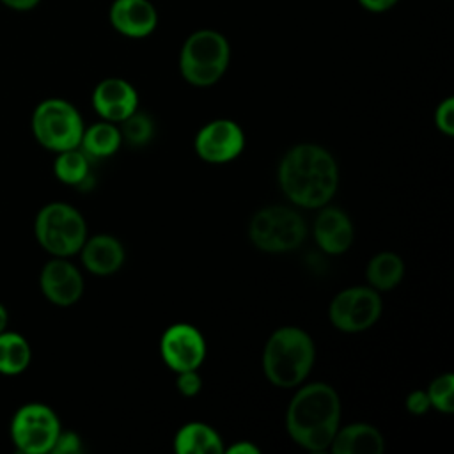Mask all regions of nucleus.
<instances>
[{"instance_id":"nucleus-1","label":"nucleus","mask_w":454,"mask_h":454,"mask_svg":"<svg viewBox=\"0 0 454 454\" xmlns=\"http://www.w3.org/2000/svg\"><path fill=\"white\" fill-rule=\"evenodd\" d=\"M339 170L333 156L316 145H294L280 161L278 184L284 195L301 207H321L335 193Z\"/></svg>"},{"instance_id":"nucleus-2","label":"nucleus","mask_w":454,"mask_h":454,"mask_svg":"<svg viewBox=\"0 0 454 454\" xmlns=\"http://www.w3.org/2000/svg\"><path fill=\"white\" fill-rule=\"evenodd\" d=\"M340 420V401L326 383L301 387L287 408V431L291 438L309 450L330 447Z\"/></svg>"},{"instance_id":"nucleus-3","label":"nucleus","mask_w":454,"mask_h":454,"mask_svg":"<svg viewBox=\"0 0 454 454\" xmlns=\"http://www.w3.org/2000/svg\"><path fill=\"white\" fill-rule=\"evenodd\" d=\"M314 358L316 348L310 335L298 326H282L264 346L262 369L270 383L291 388L309 376Z\"/></svg>"},{"instance_id":"nucleus-4","label":"nucleus","mask_w":454,"mask_h":454,"mask_svg":"<svg viewBox=\"0 0 454 454\" xmlns=\"http://www.w3.org/2000/svg\"><path fill=\"white\" fill-rule=\"evenodd\" d=\"M231 44L213 28L192 32L179 51L181 76L195 87L215 85L229 67Z\"/></svg>"},{"instance_id":"nucleus-5","label":"nucleus","mask_w":454,"mask_h":454,"mask_svg":"<svg viewBox=\"0 0 454 454\" xmlns=\"http://www.w3.org/2000/svg\"><path fill=\"white\" fill-rule=\"evenodd\" d=\"M34 232L39 245L55 257L80 252L87 239V223L82 213L66 202H50L39 209Z\"/></svg>"},{"instance_id":"nucleus-6","label":"nucleus","mask_w":454,"mask_h":454,"mask_svg":"<svg viewBox=\"0 0 454 454\" xmlns=\"http://www.w3.org/2000/svg\"><path fill=\"white\" fill-rule=\"evenodd\" d=\"M83 129L80 112L74 105L60 98L41 101L32 114V133L35 140L55 153L80 147Z\"/></svg>"},{"instance_id":"nucleus-7","label":"nucleus","mask_w":454,"mask_h":454,"mask_svg":"<svg viewBox=\"0 0 454 454\" xmlns=\"http://www.w3.org/2000/svg\"><path fill=\"white\" fill-rule=\"evenodd\" d=\"M307 227L303 218L284 206H268L257 211L248 225L250 241L264 252H289L301 245Z\"/></svg>"},{"instance_id":"nucleus-8","label":"nucleus","mask_w":454,"mask_h":454,"mask_svg":"<svg viewBox=\"0 0 454 454\" xmlns=\"http://www.w3.org/2000/svg\"><path fill=\"white\" fill-rule=\"evenodd\" d=\"M57 413L43 403H27L11 420V440L23 454H46L60 433Z\"/></svg>"},{"instance_id":"nucleus-9","label":"nucleus","mask_w":454,"mask_h":454,"mask_svg":"<svg viewBox=\"0 0 454 454\" xmlns=\"http://www.w3.org/2000/svg\"><path fill=\"white\" fill-rule=\"evenodd\" d=\"M381 314V298L372 287H349L330 303V321L342 332L371 328Z\"/></svg>"},{"instance_id":"nucleus-10","label":"nucleus","mask_w":454,"mask_h":454,"mask_svg":"<svg viewBox=\"0 0 454 454\" xmlns=\"http://www.w3.org/2000/svg\"><path fill=\"white\" fill-rule=\"evenodd\" d=\"M160 351L170 369L183 372L199 369L206 356V342L195 326L188 323H176L163 332Z\"/></svg>"},{"instance_id":"nucleus-11","label":"nucleus","mask_w":454,"mask_h":454,"mask_svg":"<svg viewBox=\"0 0 454 454\" xmlns=\"http://www.w3.org/2000/svg\"><path fill=\"white\" fill-rule=\"evenodd\" d=\"M245 147L243 129L229 119L207 122L195 137V151L200 160L209 163H225L239 156Z\"/></svg>"},{"instance_id":"nucleus-12","label":"nucleus","mask_w":454,"mask_h":454,"mask_svg":"<svg viewBox=\"0 0 454 454\" xmlns=\"http://www.w3.org/2000/svg\"><path fill=\"white\" fill-rule=\"evenodd\" d=\"M39 284L46 300L60 307L76 303L83 293L82 273L66 257L48 261L41 270Z\"/></svg>"},{"instance_id":"nucleus-13","label":"nucleus","mask_w":454,"mask_h":454,"mask_svg":"<svg viewBox=\"0 0 454 454\" xmlns=\"http://www.w3.org/2000/svg\"><path fill=\"white\" fill-rule=\"evenodd\" d=\"M108 20L115 32L129 39H144L158 27V11L151 0H114Z\"/></svg>"},{"instance_id":"nucleus-14","label":"nucleus","mask_w":454,"mask_h":454,"mask_svg":"<svg viewBox=\"0 0 454 454\" xmlns=\"http://www.w3.org/2000/svg\"><path fill=\"white\" fill-rule=\"evenodd\" d=\"M94 110L110 122H122L138 106V94L135 87L122 78H105L92 92Z\"/></svg>"},{"instance_id":"nucleus-15","label":"nucleus","mask_w":454,"mask_h":454,"mask_svg":"<svg viewBox=\"0 0 454 454\" xmlns=\"http://www.w3.org/2000/svg\"><path fill=\"white\" fill-rule=\"evenodd\" d=\"M353 223L349 216L337 207H325L314 222V238L326 254H342L353 243Z\"/></svg>"},{"instance_id":"nucleus-16","label":"nucleus","mask_w":454,"mask_h":454,"mask_svg":"<svg viewBox=\"0 0 454 454\" xmlns=\"http://www.w3.org/2000/svg\"><path fill=\"white\" fill-rule=\"evenodd\" d=\"M83 266L94 275H112L124 262V248L121 241L108 234H98L80 248Z\"/></svg>"},{"instance_id":"nucleus-17","label":"nucleus","mask_w":454,"mask_h":454,"mask_svg":"<svg viewBox=\"0 0 454 454\" xmlns=\"http://www.w3.org/2000/svg\"><path fill=\"white\" fill-rule=\"evenodd\" d=\"M330 447L335 454H380L385 442L374 426L358 422L337 429Z\"/></svg>"},{"instance_id":"nucleus-18","label":"nucleus","mask_w":454,"mask_h":454,"mask_svg":"<svg viewBox=\"0 0 454 454\" xmlns=\"http://www.w3.org/2000/svg\"><path fill=\"white\" fill-rule=\"evenodd\" d=\"M174 449L179 454H220L223 452V443L207 424L188 422L177 431Z\"/></svg>"},{"instance_id":"nucleus-19","label":"nucleus","mask_w":454,"mask_h":454,"mask_svg":"<svg viewBox=\"0 0 454 454\" xmlns=\"http://www.w3.org/2000/svg\"><path fill=\"white\" fill-rule=\"evenodd\" d=\"M30 358L32 351L23 335L9 330L0 333V374H21L28 367Z\"/></svg>"},{"instance_id":"nucleus-20","label":"nucleus","mask_w":454,"mask_h":454,"mask_svg":"<svg viewBox=\"0 0 454 454\" xmlns=\"http://www.w3.org/2000/svg\"><path fill=\"white\" fill-rule=\"evenodd\" d=\"M121 142H122L121 129L108 121V122H96L87 129H83L80 147L87 156L106 158L117 153V149L121 147Z\"/></svg>"},{"instance_id":"nucleus-21","label":"nucleus","mask_w":454,"mask_h":454,"mask_svg":"<svg viewBox=\"0 0 454 454\" xmlns=\"http://www.w3.org/2000/svg\"><path fill=\"white\" fill-rule=\"evenodd\" d=\"M403 273H404V264L397 254L380 252L369 261L365 277L374 289L388 291L401 282Z\"/></svg>"},{"instance_id":"nucleus-22","label":"nucleus","mask_w":454,"mask_h":454,"mask_svg":"<svg viewBox=\"0 0 454 454\" xmlns=\"http://www.w3.org/2000/svg\"><path fill=\"white\" fill-rule=\"evenodd\" d=\"M53 172L66 184H80L89 176V156L80 147L60 151L55 158Z\"/></svg>"},{"instance_id":"nucleus-23","label":"nucleus","mask_w":454,"mask_h":454,"mask_svg":"<svg viewBox=\"0 0 454 454\" xmlns=\"http://www.w3.org/2000/svg\"><path fill=\"white\" fill-rule=\"evenodd\" d=\"M153 133H154V124L147 114L133 112L128 119L122 121L121 137L129 145L138 147V145L147 144L153 138Z\"/></svg>"},{"instance_id":"nucleus-24","label":"nucleus","mask_w":454,"mask_h":454,"mask_svg":"<svg viewBox=\"0 0 454 454\" xmlns=\"http://www.w3.org/2000/svg\"><path fill=\"white\" fill-rule=\"evenodd\" d=\"M427 397L433 408L443 413H452L454 410V376L450 372L438 376L431 381L427 388Z\"/></svg>"},{"instance_id":"nucleus-25","label":"nucleus","mask_w":454,"mask_h":454,"mask_svg":"<svg viewBox=\"0 0 454 454\" xmlns=\"http://www.w3.org/2000/svg\"><path fill=\"white\" fill-rule=\"evenodd\" d=\"M434 124L436 128L445 133L447 137L454 135V99L445 98L434 112Z\"/></svg>"},{"instance_id":"nucleus-26","label":"nucleus","mask_w":454,"mask_h":454,"mask_svg":"<svg viewBox=\"0 0 454 454\" xmlns=\"http://www.w3.org/2000/svg\"><path fill=\"white\" fill-rule=\"evenodd\" d=\"M80 450H82V440L73 431H60L51 447L53 454H78Z\"/></svg>"},{"instance_id":"nucleus-27","label":"nucleus","mask_w":454,"mask_h":454,"mask_svg":"<svg viewBox=\"0 0 454 454\" xmlns=\"http://www.w3.org/2000/svg\"><path fill=\"white\" fill-rule=\"evenodd\" d=\"M202 387V380L200 376L197 374V369H192V371H183L179 372L177 376V388L183 395H195Z\"/></svg>"},{"instance_id":"nucleus-28","label":"nucleus","mask_w":454,"mask_h":454,"mask_svg":"<svg viewBox=\"0 0 454 454\" xmlns=\"http://www.w3.org/2000/svg\"><path fill=\"white\" fill-rule=\"evenodd\" d=\"M429 406L431 403H429L427 392L424 390H415L406 397V410L413 415H424L429 410Z\"/></svg>"},{"instance_id":"nucleus-29","label":"nucleus","mask_w":454,"mask_h":454,"mask_svg":"<svg viewBox=\"0 0 454 454\" xmlns=\"http://www.w3.org/2000/svg\"><path fill=\"white\" fill-rule=\"evenodd\" d=\"M369 12H387L397 5L399 0H356Z\"/></svg>"},{"instance_id":"nucleus-30","label":"nucleus","mask_w":454,"mask_h":454,"mask_svg":"<svg viewBox=\"0 0 454 454\" xmlns=\"http://www.w3.org/2000/svg\"><path fill=\"white\" fill-rule=\"evenodd\" d=\"M5 7L12 9V11H20V12H25V11H32L39 5L41 0H0Z\"/></svg>"},{"instance_id":"nucleus-31","label":"nucleus","mask_w":454,"mask_h":454,"mask_svg":"<svg viewBox=\"0 0 454 454\" xmlns=\"http://www.w3.org/2000/svg\"><path fill=\"white\" fill-rule=\"evenodd\" d=\"M227 452H231V454H257L259 447H255L250 442H241V443H234L232 447H229Z\"/></svg>"},{"instance_id":"nucleus-32","label":"nucleus","mask_w":454,"mask_h":454,"mask_svg":"<svg viewBox=\"0 0 454 454\" xmlns=\"http://www.w3.org/2000/svg\"><path fill=\"white\" fill-rule=\"evenodd\" d=\"M7 323H9V314H7V309L0 303V333L4 330H7Z\"/></svg>"}]
</instances>
